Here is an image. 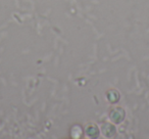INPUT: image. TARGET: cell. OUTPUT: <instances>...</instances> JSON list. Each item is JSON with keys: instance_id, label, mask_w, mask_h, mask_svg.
<instances>
[{"instance_id": "1", "label": "cell", "mask_w": 149, "mask_h": 139, "mask_svg": "<svg viewBox=\"0 0 149 139\" xmlns=\"http://www.w3.org/2000/svg\"><path fill=\"white\" fill-rule=\"evenodd\" d=\"M125 112L122 108H116L110 112V119L113 121L114 123H120L124 120Z\"/></svg>"}, {"instance_id": "2", "label": "cell", "mask_w": 149, "mask_h": 139, "mask_svg": "<svg viewBox=\"0 0 149 139\" xmlns=\"http://www.w3.org/2000/svg\"><path fill=\"white\" fill-rule=\"evenodd\" d=\"M86 134H87L89 137H93L94 138V137L98 136V134H99V130H98V128L94 124L88 125L87 128H86Z\"/></svg>"}, {"instance_id": "3", "label": "cell", "mask_w": 149, "mask_h": 139, "mask_svg": "<svg viewBox=\"0 0 149 139\" xmlns=\"http://www.w3.org/2000/svg\"><path fill=\"white\" fill-rule=\"evenodd\" d=\"M114 132H116V129H114V127L112 126V125L105 124V125H103V127H102V133H103L105 136H107V137L113 136Z\"/></svg>"}]
</instances>
